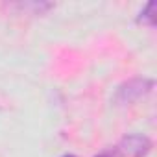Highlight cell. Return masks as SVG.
<instances>
[{
    "mask_svg": "<svg viewBox=\"0 0 157 157\" xmlns=\"http://www.w3.org/2000/svg\"><path fill=\"white\" fill-rule=\"evenodd\" d=\"M94 157H120V153H118L117 148H111V150H105V151H102V153H98Z\"/></svg>",
    "mask_w": 157,
    "mask_h": 157,
    "instance_id": "277c9868",
    "label": "cell"
},
{
    "mask_svg": "<svg viewBox=\"0 0 157 157\" xmlns=\"http://www.w3.org/2000/svg\"><path fill=\"white\" fill-rule=\"evenodd\" d=\"M63 157H76V155H63Z\"/></svg>",
    "mask_w": 157,
    "mask_h": 157,
    "instance_id": "5b68a950",
    "label": "cell"
},
{
    "mask_svg": "<svg viewBox=\"0 0 157 157\" xmlns=\"http://www.w3.org/2000/svg\"><path fill=\"white\" fill-rule=\"evenodd\" d=\"M120 157H146L151 150V142L144 135H128L117 146Z\"/></svg>",
    "mask_w": 157,
    "mask_h": 157,
    "instance_id": "6da1fadb",
    "label": "cell"
},
{
    "mask_svg": "<svg viewBox=\"0 0 157 157\" xmlns=\"http://www.w3.org/2000/svg\"><path fill=\"white\" fill-rule=\"evenodd\" d=\"M150 89H151V82L150 80H133V82H129L128 85H124L118 91V100L124 102V104L131 102V100L146 94Z\"/></svg>",
    "mask_w": 157,
    "mask_h": 157,
    "instance_id": "7a4b0ae2",
    "label": "cell"
},
{
    "mask_svg": "<svg viewBox=\"0 0 157 157\" xmlns=\"http://www.w3.org/2000/svg\"><path fill=\"white\" fill-rule=\"evenodd\" d=\"M153 10H155V4H153V2H150V4L140 11V21H144V22H148V24H153V21H151Z\"/></svg>",
    "mask_w": 157,
    "mask_h": 157,
    "instance_id": "3957f363",
    "label": "cell"
}]
</instances>
